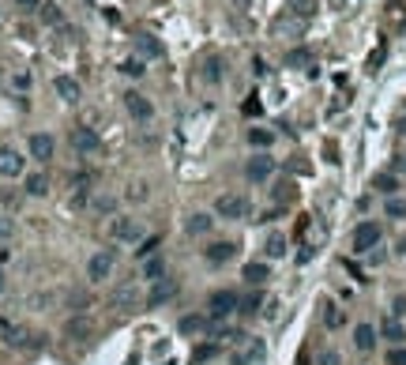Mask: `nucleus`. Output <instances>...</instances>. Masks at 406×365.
Returning <instances> with one entry per match:
<instances>
[{"label": "nucleus", "mask_w": 406, "mask_h": 365, "mask_svg": "<svg viewBox=\"0 0 406 365\" xmlns=\"http://www.w3.org/2000/svg\"><path fill=\"white\" fill-rule=\"evenodd\" d=\"M23 173V154L15 147H0V177H19Z\"/></svg>", "instance_id": "13"}, {"label": "nucleus", "mask_w": 406, "mask_h": 365, "mask_svg": "<svg viewBox=\"0 0 406 365\" xmlns=\"http://www.w3.org/2000/svg\"><path fill=\"white\" fill-rule=\"evenodd\" d=\"M124 109L132 113V117L140 121V125H143V121H151V117H154V106H151V98H143L140 91H128V94H124Z\"/></svg>", "instance_id": "9"}, {"label": "nucleus", "mask_w": 406, "mask_h": 365, "mask_svg": "<svg viewBox=\"0 0 406 365\" xmlns=\"http://www.w3.org/2000/svg\"><path fill=\"white\" fill-rule=\"evenodd\" d=\"M384 53H387L384 46H376V49H373V57H369V72H376V64L384 60Z\"/></svg>", "instance_id": "46"}, {"label": "nucleus", "mask_w": 406, "mask_h": 365, "mask_svg": "<svg viewBox=\"0 0 406 365\" xmlns=\"http://www.w3.org/2000/svg\"><path fill=\"white\" fill-rule=\"evenodd\" d=\"M72 147L80 154H98L102 151V140H98V132L87 125H80V128H72Z\"/></svg>", "instance_id": "6"}, {"label": "nucleus", "mask_w": 406, "mask_h": 365, "mask_svg": "<svg viewBox=\"0 0 406 365\" xmlns=\"http://www.w3.org/2000/svg\"><path fill=\"white\" fill-rule=\"evenodd\" d=\"M0 335H4V343H8V346H27V343H30V335L23 332L19 324H12L8 317H0Z\"/></svg>", "instance_id": "18"}, {"label": "nucleus", "mask_w": 406, "mask_h": 365, "mask_svg": "<svg viewBox=\"0 0 406 365\" xmlns=\"http://www.w3.org/2000/svg\"><path fill=\"white\" fill-rule=\"evenodd\" d=\"M365 256H369V264H373V267L384 264V253H380V249H373V253H365Z\"/></svg>", "instance_id": "48"}, {"label": "nucleus", "mask_w": 406, "mask_h": 365, "mask_svg": "<svg viewBox=\"0 0 406 365\" xmlns=\"http://www.w3.org/2000/svg\"><path fill=\"white\" fill-rule=\"evenodd\" d=\"M181 335H200L211 328V317H203V312H192V317H181Z\"/></svg>", "instance_id": "19"}, {"label": "nucleus", "mask_w": 406, "mask_h": 365, "mask_svg": "<svg viewBox=\"0 0 406 365\" xmlns=\"http://www.w3.org/2000/svg\"><path fill=\"white\" fill-rule=\"evenodd\" d=\"M68 335H72V339H87V320H68Z\"/></svg>", "instance_id": "40"}, {"label": "nucleus", "mask_w": 406, "mask_h": 365, "mask_svg": "<svg viewBox=\"0 0 406 365\" xmlns=\"http://www.w3.org/2000/svg\"><path fill=\"white\" fill-rule=\"evenodd\" d=\"M15 4H19L23 12H38V8H41V0H15Z\"/></svg>", "instance_id": "47"}, {"label": "nucleus", "mask_w": 406, "mask_h": 365, "mask_svg": "<svg viewBox=\"0 0 406 365\" xmlns=\"http://www.w3.org/2000/svg\"><path fill=\"white\" fill-rule=\"evenodd\" d=\"M391 317H399V320L406 317V298H403V294H399V298L391 301Z\"/></svg>", "instance_id": "45"}, {"label": "nucleus", "mask_w": 406, "mask_h": 365, "mask_svg": "<svg viewBox=\"0 0 406 365\" xmlns=\"http://www.w3.org/2000/svg\"><path fill=\"white\" fill-rule=\"evenodd\" d=\"M286 64H290V68H305V64H313V49H293V53L286 57Z\"/></svg>", "instance_id": "36"}, {"label": "nucleus", "mask_w": 406, "mask_h": 365, "mask_svg": "<svg viewBox=\"0 0 406 365\" xmlns=\"http://www.w3.org/2000/svg\"><path fill=\"white\" fill-rule=\"evenodd\" d=\"M316 365H342V354L331 350V346H324V350H320V358H316Z\"/></svg>", "instance_id": "38"}, {"label": "nucleus", "mask_w": 406, "mask_h": 365, "mask_svg": "<svg viewBox=\"0 0 406 365\" xmlns=\"http://www.w3.org/2000/svg\"><path fill=\"white\" fill-rule=\"evenodd\" d=\"M12 91H30V72H15L12 75Z\"/></svg>", "instance_id": "41"}, {"label": "nucleus", "mask_w": 406, "mask_h": 365, "mask_svg": "<svg viewBox=\"0 0 406 365\" xmlns=\"http://www.w3.org/2000/svg\"><path fill=\"white\" fill-rule=\"evenodd\" d=\"M241 275H245V283H248V286H260V283L271 279V271H267L264 260H252V264H245V271H241Z\"/></svg>", "instance_id": "22"}, {"label": "nucleus", "mask_w": 406, "mask_h": 365, "mask_svg": "<svg viewBox=\"0 0 406 365\" xmlns=\"http://www.w3.org/2000/svg\"><path fill=\"white\" fill-rule=\"evenodd\" d=\"M222 68H226V60H222L219 53H211V57H207L203 60V64H200V75H203V83H222V75H226V72H222Z\"/></svg>", "instance_id": "16"}, {"label": "nucleus", "mask_w": 406, "mask_h": 365, "mask_svg": "<svg viewBox=\"0 0 406 365\" xmlns=\"http://www.w3.org/2000/svg\"><path fill=\"white\" fill-rule=\"evenodd\" d=\"M248 143L264 147V151H267V147L275 143V132H271V128H248Z\"/></svg>", "instance_id": "32"}, {"label": "nucleus", "mask_w": 406, "mask_h": 365, "mask_svg": "<svg viewBox=\"0 0 406 365\" xmlns=\"http://www.w3.org/2000/svg\"><path fill=\"white\" fill-rule=\"evenodd\" d=\"M399 140L406 143V121H403V125H399Z\"/></svg>", "instance_id": "49"}, {"label": "nucleus", "mask_w": 406, "mask_h": 365, "mask_svg": "<svg viewBox=\"0 0 406 365\" xmlns=\"http://www.w3.org/2000/svg\"><path fill=\"white\" fill-rule=\"evenodd\" d=\"M23 188H27V196H46L49 193V177L46 173H27V177H23Z\"/></svg>", "instance_id": "27"}, {"label": "nucleus", "mask_w": 406, "mask_h": 365, "mask_svg": "<svg viewBox=\"0 0 406 365\" xmlns=\"http://www.w3.org/2000/svg\"><path fill=\"white\" fill-rule=\"evenodd\" d=\"M166 279V260L162 256H151V260H143V283H162Z\"/></svg>", "instance_id": "21"}, {"label": "nucleus", "mask_w": 406, "mask_h": 365, "mask_svg": "<svg viewBox=\"0 0 406 365\" xmlns=\"http://www.w3.org/2000/svg\"><path fill=\"white\" fill-rule=\"evenodd\" d=\"M53 91H57L64 102H80V94H83L80 83H75L72 75H57V80H53Z\"/></svg>", "instance_id": "20"}, {"label": "nucleus", "mask_w": 406, "mask_h": 365, "mask_svg": "<svg viewBox=\"0 0 406 365\" xmlns=\"http://www.w3.org/2000/svg\"><path fill=\"white\" fill-rule=\"evenodd\" d=\"M147 196H151V188H147L143 181H132V185H128V193H124L128 204H140V199H147Z\"/></svg>", "instance_id": "34"}, {"label": "nucleus", "mask_w": 406, "mask_h": 365, "mask_svg": "<svg viewBox=\"0 0 406 365\" xmlns=\"http://www.w3.org/2000/svg\"><path fill=\"white\" fill-rule=\"evenodd\" d=\"M384 215L387 219H406V196H387L384 199Z\"/></svg>", "instance_id": "29"}, {"label": "nucleus", "mask_w": 406, "mask_h": 365, "mask_svg": "<svg viewBox=\"0 0 406 365\" xmlns=\"http://www.w3.org/2000/svg\"><path fill=\"white\" fill-rule=\"evenodd\" d=\"M297 365H308V358H305V354H301V358H297Z\"/></svg>", "instance_id": "52"}, {"label": "nucleus", "mask_w": 406, "mask_h": 365, "mask_svg": "<svg viewBox=\"0 0 406 365\" xmlns=\"http://www.w3.org/2000/svg\"><path fill=\"white\" fill-rule=\"evenodd\" d=\"M387 365H406V346H391L387 350Z\"/></svg>", "instance_id": "42"}, {"label": "nucleus", "mask_w": 406, "mask_h": 365, "mask_svg": "<svg viewBox=\"0 0 406 365\" xmlns=\"http://www.w3.org/2000/svg\"><path fill=\"white\" fill-rule=\"evenodd\" d=\"M293 193H297V188H293V181H279V185L271 188V196L279 199V204H290V199H293Z\"/></svg>", "instance_id": "35"}, {"label": "nucleus", "mask_w": 406, "mask_h": 365, "mask_svg": "<svg viewBox=\"0 0 406 365\" xmlns=\"http://www.w3.org/2000/svg\"><path fill=\"white\" fill-rule=\"evenodd\" d=\"M38 15H41V23H46V27H60V23H64V12H60L57 4H41Z\"/></svg>", "instance_id": "31"}, {"label": "nucleus", "mask_w": 406, "mask_h": 365, "mask_svg": "<svg viewBox=\"0 0 406 365\" xmlns=\"http://www.w3.org/2000/svg\"><path fill=\"white\" fill-rule=\"evenodd\" d=\"M109 238L120 241V245H136V241H143V226H140V219H132V215H117V219L109 222Z\"/></svg>", "instance_id": "3"}, {"label": "nucleus", "mask_w": 406, "mask_h": 365, "mask_svg": "<svg viewBox=\"0 0 406 365\" xmlns=\"http://www.w3.org/2000/svg\"><path fill=\"white\" fill-rule=\"evenodd\" d=\"M219 354V343H203V346H196V358L207 362V358H214Z\"/></svg>", "instance_id": "43"}, {"label": "nucleus", "mask_w": 406, "mask_h": 365, "mask_svg": "<svg viewBox=\"0 0 406 365\" xmlns=\"http://www.w3.org/2000/svg\"><path fill=\"white\" fill-rule=\"evenodd\" d=\"M376 339H380V332L373 324H358V328H353V346H358L361 354H373L376 350Z\"/></svg>", "instance_id": "14"}, {"label": "nucleus", "mask_w": 406, "mask_h": 365, "mask_svg": "<svg viewBox=\"0 0 406 365\" xmlns=\"http://www.w3.org/2000/svg\"><path fill=\"white\" fill-rule=\"evenodd\" d=\"M399 253H403V256H406V238H403V241H399Z\"/></svg>", "instance_id": "51"}, {"label": "nucleus", "mask_w": 406, "mask_h": 365, "mask_svg": "<svg viewBox=\"0 0 406 365\" xmlns=\"http://www.w3.org/2000/svg\"><path fill=\"white\" fill-rule=\"evenodd\" d=\"M342 324H347V312L335 305V301H324V328L327 332H339Z\"/></svg>", "instance_id": "23"}, {"label": "nucleus", "mask_w": 406, "mask_h": 365, "mask_svg": "<svg viewBox=\"0 0 406 365\" xmlns=\"http://www.w3.org/2000/svg\"><path fill=\"white\" fill-rule=\"evenodd\" d=\"M162 245V238H158V233H154V238H147L143 241V249H136V256H140V260H151L154 256V249H158Z\"/></svg>", "instance_id": "37"}, {"label": "nucleus", "mask_w": 406, "mask_h": 365, "mask_svg": "<svg viewBox=\"0 0 406 365\" xmlns=\"http://www.w3.org/2000/svg\"><path fill=\"white\" fill-rule=\"evenodd\" d=\"M267 256L271 260H282L286 256V233H271V238H267V249H264Z\"/></svg>", "instance_id": "30"}, {"label": "nucleus", "mask_w": 406, "mask_h": 365, "mask_svg": "<svg viewBox=\"0 0 406 365\" xmlns=\"http://www.w3.org/2000/svg\"><path fill=\"white\" fill-rule=\"evenodd\" d=\"M109 275H113V253H109V249L106 253H94L91 264H87V279L91 283H106Z\"/></svg>", "instance_id": "7"}, {"label": "nucleus", "mask_w": 406, "mask_h": 365, "mask_svg": "<svg viewBox=\"0 0 406 365\" xmlns=\"http://www.w3.org/2000/svg\"><path fill=\"white\" fill-rule=\"evenodd\" d=\"M120 72H124V75H128V80H140V75L147 72V64H143V60H140V57H128V60H124V64H120Z\"/></svg>", "instance_id": "33"}, {"label": "nucleus", "mask_w": 406, "mask_h": 365, "mask_svg": "<svg viewBox=\"0 0 406 365\" xmlns=\"http://www.w3.org/2000/svg\"><path fill=\"white\" fill-rule=\"evenodd\" d=\"M12 238H15V219L0 215V241H12Z\"/></svg>", "instance_id": "39"}, {"label": "nucleus", "mask_w": 406, "mask_h": 365, "mask_svg": "<svg viewBox=\"0 0 406 365\" xmlns=\"http://www.w3.org/2000/svg\"><path fill=\"white\" fill-rule=\"evenodd\" d=\"M233 256H237V245H233V241H214V245L203 249V260H207V264H214V267L230 264Z\"/></svg>", "instance_id": "10"}, {"label": "nucleus", "mask_w": 406, "mask_h": 365, "mask_svg": "<svg viewBox=\"0 0 406 365\" xmlns=\"http://www.w3.org/2000/svg\"><path fill=\"white\" fill-rule=\"evenodd\" d=\"M376 332H380V339H387L391 346H403V339H406V328H403L399 317H384V324H380Z\"/></svg>", "instance_id": "15"}, {"label": "nucleus", "mask_w": 406, "mask_h": 365, "mask_svg": "<svg viewBox=\"0 0 406 365\" xmlns=\"http://www.w3.org/2000/svg\"><path fill=\"white\" fill-rule=\"evenodd\" d=\"M241 358H245L248 365L264 362V343H260V339H252V335H245V339H241Z\"/></svg>", "instance_id": "24"}, {"label": "nucleus", "mask_w": 406, "mask_h": 365, "mask_svg": "<svg viewBox=\"0 0 406 365\" xmlns=\"http://www.w3.org/2000/svg\"><path fill=\"white\" fill-rule=\"evenodd\" d=\"M237 305H241V298L233 290H214L211 298H207V317H211V320H226V317L237 312Z\"/></svg>", "instance_id": "4"}, {"label": "nucleus", "mask_w": 406, "mask_h": 365, "mask_svg": "<svg viewBox=\"0 0 406 365\" xmlns=\"http://www.w3.org/2000/svg\"><path fill=\"white\" fill-rule=\"evenodd\" d=\"M391 173H395V177H406V151H399V154H395V162H391Z\"/></svg>", "instance_id": "44"}, {"label": "nucleus", "mask_w": 406, "mask_h": 365, "mask_svg": "<svg viewBox=\"0 0 406 365\" xmlns=\"http://www.w3.org/2000/svg\"><path fill=\"white\" fill-rule=\"evenodd\" d=\"M136 57L143 60H158V57H166V46H162L158 38H154V34H140V38H136Z\"/></svg>", "instance_id": "11"}, {"label": "nucleus", "mask_w": 406, "mask_h": 365, "mask_svg": "<svg viewBox=\"0 0 406 365\" xmlns=\"http://www.w3.org/2000/svg\"><path fill=\"white\" fill-rule=\"evenodd\" d=\"M4 286H8V279H4V271H0V294H4Z\"/></svg>", "instance_id": "50"}, {"label": "nucleus", "mask_w": 406, "mask_h": 365, "mask_svg": "<svg viewBox=\"0 0 406 365\" xmlns=\"http://www.w3.org/2000/svg\"><path fill=\"white\" fill-rule=\"evenodd\" d=\"M245 177L252 181V185L271 181L275 177V159H271V154H252V159L245 162Z\"/></svg>", "instance_id": "5"}, {"label": "nucleus", "mask_w": 406, "mask_h": 365, "mask_svg": "<svg viewBox=\"0 0 406 365\" xmlns=\"http://www.w3.org/2000/svg\"><path fill=\"white\" fill-rule=\"evenodd\" d=\"M373 188H376L380 196H395V193H399V177H395L391 170H387V173H376V177H373Z\"/></svg>", "instance_id": "26"}, {"label": "nucleus", "mask_w": 406, "mask_h": 365, "mask_svg": "<svg viewBox=\"0 0 406 365\" xmlns=\"http://www.w3.org/2000/svg\"><path fill=\"white\" fill-rule=\"evenodd\" d=\"M143 301V294L136 290L132 283H120L117 290H113V309H120V312H128V309H136Z\"/></svg>", "instance_id": "12"}, {"label": "nucleus", "mask_w": 406, "mask_h": 365, "mask_svg": "<svg viewBox=\"0 0 406 365\" xmlns=\"http://www.w3.org/2000/svg\"><path fill=\"white\" fill-rule=\"evenodd\" d=\"M30 154L38 162H49V159H53V136H49V132H34L30 136Z\"/></svg>", "instance_id": "17"}, {"label": "nucleus", "mask_w": 406, "mask_h": 365, "mask_svg": "<svg viewBox=\"0 0 406 365\" xmlns=\"http://www.w3.org/2000/svg\"><path fill=\"white\" fill-rule=\"evenodd\" d=\"M177 290H181V283H177V279H162V283H154V286H151V294H147V305H151V309L166 305V301H174V298H177Z\"/></svg>", "instance_id": "8"}, {"label": "nucleus", "mask_w": 406, "mask_h": 365, "mask_svg": "<svg viewBox=\"0 0 406 365\" xmlns=\"http://www.w3.org/2000/svg\"><path fill=\"white\" fill-rule=\"evenodd\" d=\"M211 226H214V219H211V215H207V211H196V215H188L185 230L200 238V233H211Z\"/></svg>", "instance_id": "25"}, {"label": "nucleus", "mask_w": 406, "mask_h": 365, "mask_svg": "<svg viewBox=\"0 0 406 365\" xmlns=\"http://www.w3.org/2000/svg\"><path fill=\"white\" fill-rule=\"evenodd\" d=\"M214 215H219V219H248V215H252V204H248L245 193H222L214 199Z\"/></svg>", "instance_id": "2"}, {"label": "nucleus", "mask_w": 406, "mask_h": 365, "mask_svg": "<svg viewBox=\"0 0 406 365\" xmlns=\"http://www.w3.org/2000/svg\"><path fill=\"white\" fill-rule=\"evenodd\" d=\"M260 309H264V294L260 290L245 294V298H241V305H237V312H245V317H256Z\"/></svg>", "instance_id": "28"}, {"label": "nucleus", "mask_w": 406, "mask_h": 365, "mask_svg": "<svg viewBox=\"0 0 406 365\" xmlns=\"http://www.w3.org/2000/svg\"><path fill=\"white\" fill-rule=\"evenodd\" d=\"M380 241H384V226H380V222H358V226H353V233H350V249L358 256L380 249Z\"/></svg>", "instance_id": "1"}]
</instances>
